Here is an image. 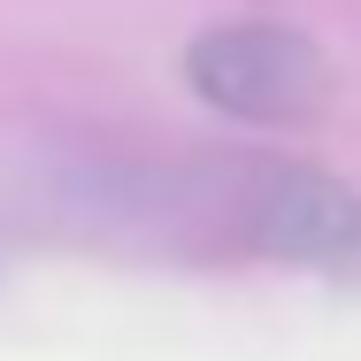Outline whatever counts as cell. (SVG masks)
I'll return each mask as SVG.
<instances>
[{
	"instance_id": "7a4b0ae2",
	"label": "cell",
	"mask_w": 361,
	"mask_h": 361,
	"mask_svg": "<svg viewBox=\"0 0 361 361\" xmlns=\"http://www.w3.org/2000/svg\"><path fill=\"white\" fill-rule=\"evenodd\" d=\"M231 231L246 254L323 269V277H361V192L300 169V161H246L231 185Z\"/></svg>"
},
{
	"instance_id": "6da1fadb",
	"label": "cell",
	"mask_w": 361,
	"mask_h": 361,
	"mask_svg": "<svg viewBox=\"0 0 361 361\" xmlns=\"http://www.w3.org/2000/svg\"><path fill=\"white\" fill-rule=\"evenodd\" d=\"M185 85L238 123H307L331 100V62L292 23H216L185 47Z\"/></svg>"
}]
</instances>
